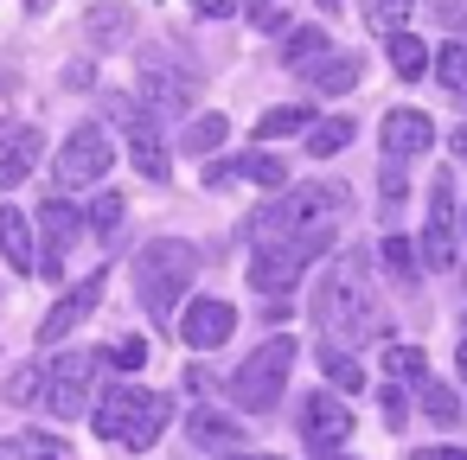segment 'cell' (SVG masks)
Returning <instances> with one entry per match:
<instances>
[{"mask_svg": "<svg viewBox=\"0 0 467 460\" xmlns=\"http://www.w3.org/2000/svg\"><path fill=\"white\" fill-rule=\"evenodd\" d=\"M103 352H58L52 364H46V409L58 415V422H78V415H90L97 409V396H103Z\"/></svg>", "mask_w": 467, "mask_h": 460, "instance_id": "cell-6", "label": "cell"}, {"mask_svg": "<svg viewBox=\"0 0 467 460\" xmlns=\"http://www.w3.org/2000/svg\"><path fill=\"white\" fill-rule=\"evenodd\" d=\"M416 403H422V415H429V422H441V428H448V422H461V396H454L448 383H435V377H422V383H416Z\"/></svg>", "mask_w": 467, "mask_h": 460, "instance_id": "cell-31", "label": "cell"}, {"mask_svg": "<svg viewBox=\"0 0 467 460\" xmlns=\"http://www.w3.org/2000/svg\"><path fill=\"white\" fill-rule=\"evenodd\" d=\"M90 26V39L103 46V52H116V46H129V7H116V0H103V7L84 20Z\"/></svg>", "mask_w": 467, "mask_h": 460, "instance_id": "cell-28", "label": "cell"}, {"mask_svg": "<svg viewBox=\"0 0 467 460\" xmlns=\"http://www.w3.org/2000/svg\"><path fill=\"white\" fill-rule=\"evenodd\" d=\"M333 250V224H314V230H295V237H275V243H256L250 250V288L282 301L295 294V281Z\"/></svg>", "mask_w": 467, "mask_h": 460, "instance_id": "cell-4", "label": "cell"}, {"mask_svg": "<svg viewBox=\"0 0 467 460\" xmlns=\"http://www.w3.org/2000/svg\"><path fill=\"white\" fill-rule=\"evenodd\" d=\"M314 326L333 339V345H371L384 332V313H378V294L365 281V256H339L320 288H314Z\"/></svg>", "mask_w": 467, "mask_h": 460, "instance_id": "cell-1", "label": "cell"}, {"mask_svg": "<svg viewBox=\"0 0 467 460\" xmlns=\"http://www.w3.org/2000/svg\"><path fill=\"white\" fill-rule=\"evenodd\" d=\"M135 97H141V109H148V116L180 122V116H192L199 77H192L186 65H167L161 52H148V58H141V77H135Z\"/></svg>", "mask_w": 467, "mask_h": 460, "instance_id": "cell-8", "label": "cell"}, {"mask_svg": "<svg viewBox=\"0 0 467 460\" xmlns=\"http://www.w3.org/2000/svg\"><path fill=\"white\" fill-rule=\"evenodd\" d=\"M186 434H192V447H212V454H231L244 428H237L231 415H218V409H192V422H186Z\"/></svg>", "mask_w": 467, "mask_h": 460, "instance_id": "cell-23", "label": "cell"}, {"mask_svg": "<svg viewBox=\"0 0 467 460\" xmlns=\"http://www.w3.org/2000/svg\"><path fill=\"white\" fill-rule=\"evenodd\" d=\"M0 396L20 403V409H26V403H46V364H39V358H33V364H20V371L7 377V390H0Z\"/></svg>", "mask_w": 467, "mask_h": 460, "instance_id": "cell-34", "label": "cell"}, {"mask_svg": "<svg viewBox=\"0 0 467 460\" xmlns=\"http://www.w3.org/2000/svg\"><path fill=\"white\" fill-rule=\"evenodd\" d=\"M224 141H231V122H224V116H212V109H205V116H192V128L180 135V148H186V154H199V160H205V154H218Z\"/></svg>", "mask_w": 467, "mask_h": 460, "instance_id": "cell-26", "label": "cell"}, {"mask_svg": "<svg viewBox=\"0 0 467 460\" xmlns=\"http://www.w3.org/2000/svg\"><path fill=\"white\" fill-rule=\"evenodd\" d=\"M192 14L199 20H231V14H244V0H192Z\"/></svg>", "mask_w": 467, "mask_h": 460, "instance_id": "cell-40", "label": "cell"}, {"mask_svg": "<svg viewBox=\"0 0 467 460\" xmlns=\"http://www.w3.org/2000/svg\"><path fill=\"white\" fill-rule=\"evenodd\" d=\"M352 135H358V122H352V116H327V122H314V128H307V154H314V160H333V154H346V148H352Z\"/></svg>", "mask_w": 467, "mask_h": 460, "instance_id": "cell-24", "label": "cell"}, {"mask_svg": "<svg viewBox=\"0 0 467 460\" xmlns=\"http://www.w3.org/2000/svg\"><path fill=\"white\" fill-rule=\"evenodd\" d=\"M84 230H90V224H84L78 205H65V199H46V205H39V275H46V281L65 275V256L78 250Z\"/></svg>", "mask_w": 467, "mask_h": 460, "instance_id": "cell-10", "label": "cell"}, {"mask_svg": "<svg viewBox=\"0 0 467 460\" xmlns=\"http://www.w3.org/2000/svg\"><path fill=\"white\" fill-rule=\"evenodd\" d=\"M103 358H109L116 371H141V364H148V345H141V339H122V345H109Z\"/></svg>", "mask_w": 467, "mask_h": 460, "instance_id": "cell-38", "label": "cell"}, {"mask_svg": "<svg viewBox=\"0 0 467 460\" xmlns=\"http://www.w3.org/2000/svg\"><path fill=\"white\" fill-rule=\"evenodd\" d=\"M224 460H282V454H237V447H231Z\"/></svg>", "mask_w": 467, "mask_h": 460, "instance_id": "cell-44", "label": "cell"}, {"mask_svg": "<svg viewBox=\"0 0 467 460\" xmlns=\"http://www.w3.org/2000/svg\"><path fill=\"white\" fill-rule=\"evenodd\" d=\"M320 371H327V383H333V390H346V396H352V390H365V371H358L352 345H333V339H327V345H320Z\"/></svg>", "mask_w": 467, "mask_h": 460, "instance_id": "cell-25", "label": "cell"}, {"mask_svg": "<svg viewBox=\"0 0 467 460\" xmlns=\"http://www.w3.org/2000/svg\"><path fill=\"white\" fill-rule=\"evenodd\" d=\"M301 128H314V109H301V103L263 109V122H256V135H263V141H282V135H301Z\"/></svg>", "mask_w": 467, "mask_h": 460, "instance_id": "cell-29", "label": "cell"}, {"mask_svg": "<svg viewBox=\"0 0 467 460\" xmlns=\"http://www.w3.org/2000/svg\"><path fill=\"white\" fill-rule=\"evenodd\" d=\"M410 14H416V0H365V26H384V33L410 26Z\"/></svg>", "mask_w": 467, "mask_h": 460, "instance_id": "cell-35", "label": "cell"}, {"mask_svg": "<svg viewBox=\"0 0 467 460\" xmlns=\"http://www.w3.org/2000/svg\"><path fill=\"white\" fill-rule=\"evenodd\" d=\"M39 154H46V135L33 122H0V192H14L39 173Z\"/></svg>", "mask_w": 467, "mask_h": 460, "instance_id": "cell-14", "label": "cell"}, {"mask_svg": "<svg viewBox=\"0 0 467 460\" xmlns=\"http://www.w3.org/2000/svg\"><path fill=\"white\" fill-rule=\"evenodd\" d=\"M378 141H384V160H422L435 148V122L422 109H390L384 128H378Z\"/></svg>", "mask_w": 467, "mask_h": 460, "instance_id": "cell-15", "label": "cell"}, {"mask_svg": "<svg viewBox=\"0 0 467 460\" xmlns=\"http://www.w3.org/2000/svg\"><path fill=\"white\" fill-rule=\"evenodd\" d=\"M122 211H129V205H122V192H97V199H90V211H84V224H90L97 237H109V230L122 224Z\"/></svg>", "mask_w": 467, "mask_h": 460, "instance_id": "cell-36", "label": "cell"}, {"mask_svg": "<svg viewBox=\"0 0 467 460\" xmlns=\"http://www.w3.org/2000/svg\"><path fill=\"white\" fill-rule=\"evenodd\" d=\"M429 71H435V84H441L448 97H461V103H467V39H454V46H441Z\"/></svg>", "mask_w": 467, "mask_h": 460, "instance_id": "cell-27", "label": "cell"}, {"mask_svg": "<svg viewBox=\"0 0 467 460\" xmlns=\"http://www.w3.org/2000/svg\"><path fill=\"white\" fill-rule=\"evenodd\" d=\"M410 460H467V447H416Z\"/></svg>", "mask_w": 467, "mask_h": 460, "instance_id": "cell-42", "label": "cell"}, {"mask_svg": "<svg viewBox=\"0 0 467 460\" xmlns=\"http://www.w3.org/2000/svg\"><path fill=\"white\" fill-rule=\"evenodd\" d=\"M154 122H161V116H141V122L129 128V160H135V173H141V179H154V186H161V179L173 173V154H167V141H161V128H154Z\"/></svg>", "mask_w": 467, "mask_h": 460, "instance_id": "cell-19", "label": "cell"}, {"mask_svg": "<svg viewBox=\"0 0 467 460\" xmlns=\"http://www.w3.org/2000/svg\"><path fill=\"white\" fill-rule=\"evenodd\" d=\"M192 275H199V250L186 237H148L135 250V294H141L154 326L180 320V301L192 294Z\"/></svg>", "mask_w": 467, "mask_h": 460, "instance_id": "cell-2", "label": "cell"}, {"mask_svg": "<svg viewBox=\"0 0 467 460\" xmlns=\"http://www.w3.org/2000/svg\"><path fill=\"white\" fill-rule=\"evenodd\" d=\"M422 269H454L461 262V230H454V179H435L429 186V218H422Z\"/></svg>", "mask_w": 467, "mask_h": 460, "instance_id": "cell-9", "label": "cell"}, {"mask_svg": "<svg viewBox=\"0 0 467 460\" xmlns=\"http://www.w3.org/2000/svg\"><path fill=\"white\" fill-rule=\"evenodd\" d=\"M358 77H365V58L358 52H320L314 65H301V84L320 90V97H346Z\"/></svg>", "mask_w": 467, "mask_h": 460, "instance_id": "cell-17", "label": "cell"}, {"mask_svg": "<svg viewBox=\"0 0 467 460\" xmlns=\"http://www.w3.org/2000/svg\"><path fill=\"white\" fill-rule=\"evenodd\" d=\"M167 422H173V396H161V390H141V403L129 409V428H122V447H154L161 434H167Z\"/></svg>", "mask_w": 467, "mask_h": 460, "instance_id": "cell-18", "label": "cell"}, {"mask_svg": "<svg viewBox=\"0 0 467 460\" xmlns=\"http://www.w3.org/2000/svg\"><path fill=\"white\" fill-rule=\"evenodd\" d=\"M378 256H384V269H390L397 281H416V269H422V250H416L410 237H397V230L378 243Z\"/></svg>", "mask_w": 467, "mask_h": 460, "instance_id": "cell-33", "label": "cell"}, {"mask_svg": "<svg viewBox=\"0 0 467 460\" xmlns=\"http://www.w3.org/2000/svg\"><path fill=\"white\" fill-rule=\"evenodd\" d=\"M103 281H109V275H103V269H90V275H84V281H78V288H71V294H65V301L46 313V320H39V345L71 339V332H78V326H84V320L103 307Z\"/></svg>", "mask_w": 467, "mask_h": 460, "instance_id": "cell-13", "label": "cell"}, {"mask_svg": "<svg viewBox=\"0 0 467 460\" xmlns=\"http://www.w3.org/2000/svg\"><path fill=\"white\" fill-rule=\"evenodd\" d=\"M339 7H346V0H320V14H339Z\"/></svg>", "mask_w": 467, "mask_h": 460, "instance_id": "cell-46", "label": "cell"}, {"mask_svg": "<svg viewBox=\"0 0 467 460\" xmlns=\"http://www.w3.org/2000/svg\"><path fill=\"white\" fill-rule=\"evenodd\" d=\"M244 20L256 33H282L288 26V0H244Z\"/></svg>", "mask_w": 467, "mask_h": 460, "instance_id": "cell-37", "label": "cell"}, {"mask_svg": "<svg viewBox=\"0 0 467 460\" xmlns=\"http://www.w3.org/2000/svg\"><path fill=\"white\" fill-rule=\"evenodd\" d=\"M141 403V383H109L103 396H97V409H90V428L103 434V441H122V428H129V409Z\"/></svg>", "mask_w": 467, "mask_h": 460, "instance_id": "cell-21", "label": "cell"}, {"mask_svg": "<svg viewBox=\"0 0 467 460\" xmlns=\"http://www.w3.org/2000/svg\"><path fill=\"white\" fill-rule=\"evenodd\" d=\"M0 256H7V269L33 275L39 269V250H33V218L14 211V205H0Z\"/></svg>", "mask_w": 467, "mask_h": 460, "instance_id": "cell-20", "label": "cell"}, {"mask_svg": "<svg viewBox=\"0 0 467 460\" xmlns=\"http://www.w3.org/2000/svg\"><path fill=\"white\" fill-rule=\"evenodd\" d=\"M454 371H461V383H467V339H461V352H454Z\"/></svg>", "mask_w": 467, "mask_h": 460, "instance_id": "cell-43", "label": "cell"}, {"mask_svg": "<svg viewBox=\"0 0 467 460\" xmlns=\"http://www.w3.org/2000/svg\"><path fill=\"white\" fill-rule=\"evenodd\" d=\"M384 58H390V71H397V77H422V71L435 65V52H429L416 33H403V26H397V33H384Z\"/></svg>", "mask_w": 467, "mask_h": 460, "instance_id": "cell-22", "label": "cell"}, {"mask_svg": "<svg viewBox=\"0 0 467 460\" xmlns=\"http://www.w3.org/2000/svg\"><path fill=\"white\" fill-rule=\"evenodd\" d=\"M33 460H58V447H52V441H46V447H39V454H33Z\"/></svg>", "mask_w": 467, "mask_h": 460, "instance_id": "cell-45", "label": "cell"}, {"mask_svg": "<svg viewBox=\"0 0 467 460\" xmlns=\"http://www.w3.org/2000/svg\"><path fill=\"white\" fill-rule=\"evenodd\" d=\"M384 205H403V160L384 167Z\"/></svg>", "mask_w": 467, "mask_h": 460, "instance_id": "cell-41", "label": "cell"}, {"mask_svg": "<svg viewBox=\"0 0 467 460\" xmlns=\"http://www.w3.org/2000/svg\"><path fill=\"white\" fill-rule=\"evenodd\" d=\"M52 167H58V186H65V192H90V186L109 179V167H116V141H109V128H103V122L71 128Z\"/></svg>", "mask_w": 467, "mask_h": 460, "instance_id": "cell-7", "label": "cell"}, {"mask_svg": "<svg viewBox=\"0 0 467 460\" xmlns=\"http://www.w3.org/2000/svg\"><path fill=\"white\" fill-rule=\"evenodd\" d=\"M288 371H295V339L288 332H275V339H263L237 371H231V403L244 409V415H269L275 403H282V390H288Z\"/></svg>", "mask_w": 467, "mask_h": 460, "instance_id": "cell-5", "label": "cell"}, {"mask_svg": "<svg viewBox=\"0 0 467 460\" xmlns=\"http://www.w3.org/2000/svg\"><path fill=\"white\" fill-rule=\"evenodd\" d=\"M346 434H352L346 390H314V396L301 403V441L314 447V460H320V454H339V447H346Z\"/></svg>", "mask_w": 467, "mask_h": 460, "instance_id": "cell-11", "label": "cell"}, {"mask_svg": "<svg viewBox=\"0 0 467 460\" xmlns=\"http://www.w3.org/2000/svg\"><path fill=\"white\" fill-rule=\"evenodd\" d=\"M231 332H237V307H231V301L199 294V301L180 307V339H186V352H218Z\"/></svg>", "mask_w": 467, "mask_h": 460, "instance_id": "cell-12", "label": "cell"}, {"mask_svg": "<svg viewBox=\"0 0 467 460\" xmlns=\"http://www.w3.org/2000/svg\"><path fill=\"white\" fill-rule=\"evenodd\" d=\"M352 211V192L339 179H301V186H282L256 218H250V250L256 243H275V237H295V230H314V224H339Z\"/></svg>", "mask_w": 467, "mask_h": 460, "instance_id": "cell-3", "label": "cell"}, {"mask_svg": "<svg viewBox=\"0 0 467 460\" xmlns=\"http://www.w3.org/2000/svg\"><path fill=\"white\" fill-rule=\"evenodd\" d=\"M46 441L39 434H0V460H33Z\"/></svg>", "mask_w": 467, "mask_h": 460, "instance_id": "cell-39", "label": "cell"}, {"mask_svg": "<svg viewBox=\"0 0 467 460\" xmlns=\"http://www.w3.org/2000/svg\"><path fill=\"white\" fill-rule=\"evenodd\" d=\"M384 377H390V383H410V390H416V383L429 377V358H422L416 345H384Z\"/></svg>", "mask_w": 467, "mask_h": 460, "instance_id": "cell-30", "label": "cell"}, {"mask_svg": "<svg viewBox=\"0 0 467 460\" xmlns=\"http://www.w3.org/2000/svg\"><path fill=\"white\" fill-rule=\"evenodd\" d=\"M320 52H327V26H301V33H288V39H282V65H288V71L314 65Z\"/></svg>", "mask_w": 467, "mask_h": 460, "instance_id": "cell-32", "label": "cell"}, {"mask_svg": "<svg viewBox=\"0 0 467 460\" xmlns=\"http://www.w3.org/2000/svg\"><path fill=\"white\" fill-rule=\"evenodd\" d=\"M205 186H263V192H282L288 186V167L275 154H237V160H212L205 167Z\"/></svg>", "mask_w": 467, "mask_h": 460, "instance_id": "cell-16", "label": "cell"}, {"mask_svg": "<svg viewBox=\"0 0 467 460\" xmlns=\"http://www.w3.org/2000/svg\"><path fill=\"white\" fill-rule=\"evenodd\" d=\"M320 460H352V454H320Z\"/></svg>", "mask_w": 467, "mask_h": 460, "instance_id": "cell-47", "label": "cell"}]
</instances>
